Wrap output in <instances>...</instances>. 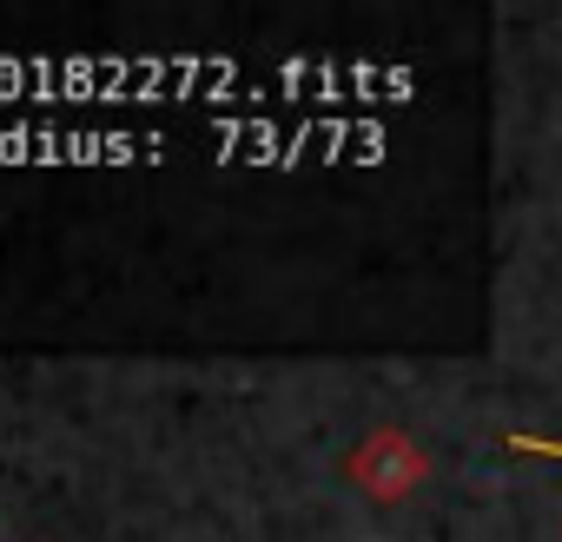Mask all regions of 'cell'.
<instances>
[{"label":"cell","instance_id":"6da1fadb","mask_svg":"<svg viewBox=\"0 0 562 542\" xmlns=\"http://www.w3.org/2000/svg\"><path fill=\"white\" fill-rule=\"evenodd\" d=\"M351 476H358L378 503H404V496L430 476V456H424L404 430H378V437L351 456Z\"/></svg>","mask_w":562,"mask_h":542},{"label":"cell","instance_id":"7a4b0ae2","mask_svg":"<svg viewBox=\"0 0 562 542\" xmlns=\"http://www.w3.org/2000/svg\"><path fill=\"white\" fill-rule=\"evenodd\" d=\"M120 153H153V139L126 133H41V126H8L0 159H120Z\"/></svg>","mask_w":562,"mask_h":542},{"label":"cell","instance_id":"3957f363","mask_svg":"<svg viewBox=\"0 0 562 542\" xmlns=\"http://www.w3.org/2000/svg\"><path fill=\"white\" fill-rule=\"evenodd\" d=\"M516 456H542V463H562V437H529V430H509L503 437Z\"/></svg>","mask_w":562,"mask_h":542}]
</instances>
